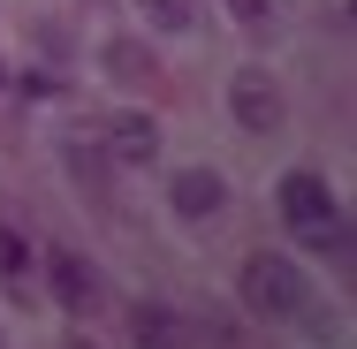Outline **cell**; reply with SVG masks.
Returning <instances> with one entry per match:
<instances>
[{
	"instance_id": "1",
	"label": "cell",
	"mask_w": 357,
	"mask_h": 349,
	"mask_svg": "<svg viewBox=\"0 0 357 349\" xmlns=\"http://www.w3.org/2000/svg\"><path fill=\"white\" fill-rule=\"evenodd\" d=\"M282 220L289 235L304 243V251H350V228H342V205H335V190H327V175H312V167H289L282 175Z\"/></svg>"
},
{
	"instance_id": "2",
	"label": "cell",
	"mask_w": 357,
	"mask_h": 349,
	"mask_svg": "<svg viewBox=\"0 0 357 349\" xmlns=\"http://www.w3.org/2000/svg\"><path fill=\"white\" fill-rule=\"evenodd\" d=\"M236 296H243L259 319H296L304 296H312V281H304V266L282 258V251H251L243 274H236Z\"/></svg>"
},
{
	"instance_id": "3",
	"label": "cell",
	"mask_w": 357,
	"mask_h": 349,
	"mask_svg": "<svg viewBox=\"0 0 357 349\" xmlns=\"http://www.w3.org/2000/svg\"><path fill=\"white\" fill-rule=\"evenodd\" d=\"M228 114H236L251 137H266V130H282V91H274L259 69H243L236 84H228Z\"/></svg>"
},
{
	"instance_id": "4",
	"label": "cell",
	"mask_w": 357,
	"mask_h": 349,
	"mask_svg": "<svg viewBox=\"0 0 357 349\" xmlns=\"http://www.w3.org/2000/svg\"><path fill=\"white\" fill-rule=\"evenodd\" d=\"M167 205L183 212V220H213V212L228 205L220 167H183V175H167Z\"/></svg>"
},
{
	"instance_id": "5",
	"label": "cell",
	"mask_w": 357,
	"mask_h": 349,
	"mask_svg": "<svg viewBox=\"0 0 357 349\" xmlns=\"http://www.w3.org/2000/svg\"><path fill=\"white\" fill-rule=\"evenodd\" d=\"M107 152H114V167H144L160 152V130L144 114H107Z\"/></svg>"
},
{
	"instance_id": "6",
	"label": "cell",
	"mask_w": 357,
	"mask_h": 349,
	"mask_svg": "<svg viewBox=\"0 0 357 349\" xmlns=\"http://www.w3.org/2000/svg\"><path fill=\"white\" fill-rule=\"evenodd\" d=\"M46 274H54V296H61L69 311H91V304H99V296H91V266H84L76 251H54V266H46Z\"/></svg>"
},
{
	"instance_id": "7",
	"label": "cell",
	"mask_w": 357,
	"mask_h": 349,
	"mask_svg": "<svg viewBox=\"0 0 357 349\" xmlns=\"http://www.w3.org/2000/svg\"><path fill=\"white\" fill-rule=\"evenodd\" d=\"M130 327H137V342H144V349H190V327H183L167 304H144Z\"/></svg>"
},
{
	"instance_id": "8",
	"label": "cell",
	"mask_w": 357,
	"mask_h": 349,
	"mask_svg": "<svg viewBox=\"0 0 357 349\" xmlns=\"http://www.w3.org/2000/svg\"><path fill=\"white\" fill-rule=\"evenodd\" d=\"M137 15L152 31H167V38H183V31H198V15H206V0H137Z\"/></svg>"
},
{
	"instance_id": "9",
	"label": "cell",
	"mask_w": 357,
	"mask_h": 349,
	"mask_svg": "<svg viewBox=\"0 0 357 349\" xmlns=\"http://www.w3.org/2000/svg\"><path fill=\"white\" fill-rule=\"evenodd\" d=\"M0 281H8V288H23V281H31V251H23L15 235H0Z\"/></svg>"
},
{
	"instance_id": "10",
	"label": "cell",
	"mask_w": 357,
	"mask_h": 349,
	"mask_svg": "<svg viewBox=\"0 0 357 349\" xmlns=\"http://www.w3.org/2000/svg\"><path fill=\"white\" fill-rule=\"evenodd\" d=\"M107 54H114V76H152V54H137L130 38H122V46H107Z\"/></svg>"
},
{
	"instance_id": "11",
	"label": "cell",
	"mask_w": 357,
	"mask_h": 349,
	"mask_svg": "<svg viewBox=\"0 0 357 349\" xmlns=\"http://www.w3.org/2000/svg\"><path fill=\"white\" fill-rule=\"evenodd\" d=\"M236 23H274V0H228Z\"/></svg>"
}]
</instances>
